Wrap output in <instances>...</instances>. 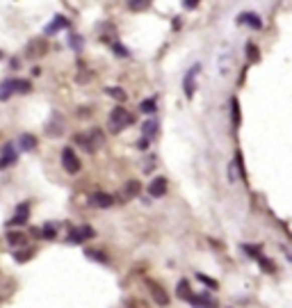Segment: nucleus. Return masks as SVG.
Masks as SVG:
<instances>
[{
  "label": "nucleus",
  "instance_id": "nucleus-4",
  "mask_svg": "<svg viewBox=\"0 0 292 308\" xmlns=\"http://www.w3.org/2000/svg\"><path fill=\"white\" fill-rule=\"evenodd\" d=\"M46 135H48V137H62V135H64V117H62L60 112H55V115L50 117V121L46 124Z\"/></svg>",
  "mask_w": 292,
  "mask_h": 308
},
{
  "label": "nucleus",
  "instance_id": "nucleus-31",
  "mask_svg": "<svg viewBox=\"0 0 292 308\" xmlns=\"http://www.w3.org/2000/svg\"><path fill=\"white\" fill-rule=\"evenodd\" d=\"M23 233H7V242H10V244H14V247H16V244H23Z\"/></svg>",
  "mask_w": 292,
  "mask_h": 308
},
{
  "label": "nucleus",
  "instance_id": "nucleus-9",
  "mask_svg": "<svg viewBox=\"0 0 292 308\" xmlns=\"http://www.w3.org/2000/svg\"><path fill=\"white\" fill-rule=\"evenodd\" d=\"M30 219V203H21L19 208H16V215L10 219V226H23L25 222Z\"/></svg>",
  "mask_w": 292,
  "mask_h": 308
},
{
  "label": "nucleus",
  "instance_id": "nucleus-33",
  "mask_svg": "<svg viewBox=\"0 0 292 308\" xmlns=\"http://www.w3.org/2000/svg\"><path fill=\"white\" fill-rule=\"evenodd\" d=\"M258 263H260V267L265 269V272H274V269H276V267H274V263H269V260L262 258V256H258Z\"/></svg>",
  "mask_w": 292,
  "mask_h": 308
},
{
  "label": "nucleus",
  "instance_id": "nucleus-39",
  "mask_svg": "<svg viewBox=\"0 0 292 308\" xmlns=\"http://www.w3.org/2000/svg\"><path fill=\"white\" fill-rule=\"evenodd\" d=\"M0 57H3V53H0Z\"/></svg>",
  "mask_w": 292,
  "mask_h": 308
},
{
  "label": "nucleus",
  "instance_id": "nucleus-14",
  "mask_svg": "<svg viewBox=\"0 0 292 308\" xmlns=\"http://www.w3.org/2000/svg\"><path fill=\"white\" fill-rule=\"evenodd\" d=\"M187 301L192 303V306H197V308H217L215 299L208 297V294H189Z\"/></svg>",
  "mask_w": 292,
  "mask_h": 308
},
{
  "label": "nucleus",
  "instance_id": "nucleus-38",
  "mask_svg": "<svg viewBox=\"0 0 292 308\" xmlns=\"http://www.w3.org/2000/svg\"><path fill=\"white\" fill-rule=\"evenodd\" d=\"M153 167H155V158H151V160H149V164H144V169H146V171H151Z\"/></svg>",
  "mask_w": 292,
  "mask_h": 308
},
{
  "label": "nucleus",
  "instance_id": "nucleus-16",
  "mask_svg": "<svg viewBox=\"0 0 292 308\" xmlns=\"http://www.w3.org/2000/svg\"><path fill=\"white\" fill-rule=\"evenodd\" d=\"M14 91H16V80L14 78H7L5 82L0 85V100H10Z\"/></svg>",
  "mask_w": 292,
  "mask_h": 308
},
{
  "label": "nucleus",
  "instance_id": "nucleus-10",
  "mask_svg": "<svg viewBox=\"0 0 292 308\" xmlns=\"http://www.w3.org/2000/svg\"><path fill=\"white\" fill-rule=\"evenodd\" d=\"M64 28H69V21H66L62 14H57L53 21H50L48 25H46L44 35H57V32H60V30H64Z\"/></svg>",
  "mask_w": 292,
  "mask_h": 308
},
{
  "label": "nucleus",
  "instance_id": "nucleus-29",
  "mask_svg": "<svg viewBox=\"0 0 292 308\" xmlns=\"http://www.w3.org/2000/svg\"><path fill=\"white\" fill-rule=\"evenodd\" d=\"M30 258H32L30 249H28V251H16V254H14V260H19V263H28Z\"/></svg>",
  "mask_w": 292,
  "mask_h": 308
},
{
  "label": "nucleus",
  "instance_id": "nucleus-35",
  "mask_svg": "<svg viewBox=\"0 0 292 308\" xmlns=\"http://www.w3.org/2000/svg\"><path fill=\"white\" fill-rule=\"evenodd\" d=\"M180 3H183L185 10H197V5L201 3V0H180Z\"/></svg>",
  "mask_w": 292,
  "mask_h": 308
},
{
  "label": "nucleus",
  "instance_id": "nucleus-21",
  "mask_svg": "<svg viewBox=\"0 0 292 308\" xmlns=\"http://www.w3.org/2000/svg\"><path fill=\"white\" fill-rule=\"evenodd\" d=\"M105 94L112 96L114 100H126V96H128L124 89H121V87H108V89H105Z\"/></svg>",
  "mask_w": 292,
  "mask_h": 308
},
{
  "label": "nucleus",
  "instance_id": "nucleus-23",
  "mask_svg": "<svg viewBox=\"0 0 292 308\" xmlns=\"http://www.w3.org/2000/svg\"><path fill=\"white\" fill-rule=\"evenodd\" d=\"M231 108H233V126H240V103H238V98L231 100Z\"/></svg>",
  "mask_w": 292,
  "mask_h": 308
},
{
  "label": "nucleus",
  "instance_id": "nucleus-36",
  "mask_svg": "<svg viewBox=\"0 0 292 308\" xmlns=\"http://www.w3.org/2000/svg\"><path fill=\"white\" fill-rule=\"evenodd\" d=\"M199 281H203V283H206V285H210V288H215V285H217V283H215V281H213V278L203 276V274H199Z\"/></svg>",
  "mask_w": 292,
  "mask_h": 308
},
{
  "label": "nucleus",
  "instance_id": "nucleus-15",
  "mask_svg": "<svg viewBox=\"0 0 292 308\" xmlns=\"http://www.w3.org/2000/svg\"><path fill=\"white\" fill-rule=\"evenodd\" d=\"M164 192H167V178L164 176H158V178H153L151 180V185H149V194L151 196H164Z\"/></svg>",
  "mask_w": 292,
  "mask_h": 308
},
{
  "label": "nucleus",
  "instance_id": "nucleus-32",
  "mask_svg": "<svg viewBox=\"0 0 292 308\" xmlns=\"http://www.w3.org/2000/svg\"><path fill=\"white\" fill-rule=\"evenodd\" d=\"M247 53H249V62H258L260 55H258V48L253 44H247Z\"/></svg>",
  "mask_w": 292,
  "mask_h": 308
},
{
  "label": "nucleus",
  "instance_id": "nucleus-2",
  "mask_svg": "<svg viewBox=\"0 0 292 308\" xmlns=\"http://www.w3.org/2000/svg\"><path fill=\"white\" fill-rule=\"evenodd\" d=\"M128 124H133V115H128L126 108H114L110 112V126H112V133H121Z\"/></svg>",
  "mask_w": 292,
  "mask_h": 308
},
{
  "label": "nucleus",
  "instance_id": "nucleus-6",
  "mask_svg": "<svg viewBox=\"0 0 292 308\" xmlns=\"http://www.w3.org/2000/svg\"><path fill=\"white\" fill-rule=\"evenodd\" d=\"M94 235H96V231L91 229V226H78V229H71L69 242H71V244H82L84 240L94 238Z\"/></svg>",
  "mask_w": 292,
  "mask_h": 308
},
{
  "label": "nucleus",
  "instance_id": "nucleus-30",
  "mask_svg": "<svg viewBox=\"0 0 292 308\" xmlns=\"http://www.w3.org/2000/svg\"><path fill=\"white\" fill-rule=\"evenodd\" d=\"M89 260H99V263H108V258L103 256V251H84Z\"/></svg>",
  "mask_w": 292,
  "mask_h": 308
},
{
  "label": "nucleus",
  "instance_id": "nucleus-28",
  "mask_svg": "<svg viewBox=\"0 0 292 308\" xmlns=\"http://www.w3.org/2000/svg\"><path fill=\"white\" fill-rule=\"evenodd\" d=\"M112 48H114V55H117V57H128V55H130V50L126 48V46L117 44V41L112 44Z\"/></svg>",
  "mask_w": 292,
  "mask_h": 308
},
{
  "label": "nucleus",
  "instance_id": "nucleus-22",
  "mask_svg": "<svg viewBox=\"0 0 292 308\" xmlns=\"http://www.w3.org/2000/svg\"><path fill=\"white\" fill-rule=\"evenodd\" d=\"M139 110H142L144 115H153L155 110V98H146V100H142V103H139Z\"/></svg>",
  "mask_w": 292,
  "mask_h": 308
},
{
  "label": "nucleus",
  "instance_id": "nucleus-26",
  "mask_svg": "<svg viewBox=\"0 0 292 308\" xmlns=\"http://www.w3.org/2000/svg\"><path fill=\"white\" fill-rule=\"evenodd\" d=\"M69 44H71V48H73L75 53H80V50H82V37L71 35V37H69Z\"/></svg>",
  "mask_w": 292,
  "mask_h": 308
},
{
  "label": "nucleus",
  "instance_id": "nucleus-12",
  "mask_svg": "<svg viewBox=\"0 0 292 308\" xmlns=\"http://www.w3.org/2000/svg\"><path fill=\"white\" fill-rule=\"evenodd\" d=\"M146 285L151 288V297L155 299V303H158V306H167V303H169V297L164 294V290L160 288V285L155 283V281H151V278L146 281Z\"/></svg>",
  "mask_w": 292,
  "mask_h": 308
},
{
  "label": "nucleus",
  "instance_id": "nucleus-25",
  "mask_svg": "<svg viewBox=\"0 0 292 308\" xmlns=\"http://www.w3.org/2000/svg\"><path fill=\"white\" fill-rule=\"evenodd\" d=\"M30 89H32L30 80H16V91H19V94H28Z\"/></svg>",
  "mask_w": 292,
  "mask_h": 308
},
{
  "label": "nucleus",
  "instance_id": "nucleus-34",
  "mask_svg": "<svg viewBox=\"0 0 292 308\" xmlns=\"http://www.w3.org/2000/svg\"><path fill=\"white\" fill-rule=\"evenodd\" d=\"M244 251H249V256H253V258L260 256V247H249V244H244Z\"/></svg>",
  "mask_w": 292,
  "mask_h": 308
},
{
  "label": "nucleus",
  "instance_id": "nucleus-27",
  "mask_svg": "<svg viewBox=\"0 0 292 308\" xmlns=\"http://www.w3.org/2000/svg\"><path fill=\"white\" fill-rule=\"evenodd\" d=\"M189 294H192V292H189V283H187V281H180V283H178V297L180 299H189Z\"/></svg>",
  "mask_w": 292,
  "mask_h": 308
},
{
  "label": "nucleus",
  "instance_id": "nucleus-18",
  "mask_svg": "<svg viewBox=\"0 0 292 308\" xmlns=\"http://www.w3.org/2000/svg\"><path fill=\"white\" fill-rule=\"evenodd\" d=\"M142 133H144V137H146V139H153L155 135H158V121H155V119L146 121V124L142 126Z\"/></svg>",
  "mask_w": 292,
  "mask_h": 308
},
{
  "label": "nucleus",
  "instance_id": "nucleus-19",
  "mask_svg": "<svg viewBox=\"0 0 292 308\" xmlns=\"http://www.w3.org/2000/svg\"><path fill=\"white\" fill-rule=\"evenodd\" d=\"M126 5H128V10H133V12H144L151 5V0H126Z\"/></svg>",
  "mask_w": 292,
  "mask_h": 308
},
{
  "label": "nucleus",
  "instance_id": "nucleus-20",
  "mask_svg": "<svg viewBox=\"0 0 292 308\" xmlns=\"http://www.w3.org/2000/svg\"><path fill=\"white\" fill-rule=\"evenodd\" d=\"M55 235H57V224H55V222H48V224L44 226V229H41V238L53 240Z\"/></svg>",
  "mask_w": 292,
  "mask_h": 308
},
{
  "label": "nucleus",
  "instance_id": "nucleus-11",
  "mask_svg": "<svg viewBox=\"0 0 292 308\" xmlns=\"http://www.w3.org/2000/svg\"><path fill=\"white\" fill-rule=\"evenodd\" d=\"M238 23L240 25H249L251 30H260L262 28V21L258 19V14H253V12H244V14L238 16Z\"/></svg>",
  "mask_w": 292,
  "mask_h": 308
},
{
  "label": "nucleus",
  "instance_id": "nucleus-24",
  "mask_svg": "<svg viewBox=\"0 0 292 308\" xmlns=\"http://www.w3.org/2000/svg\"><path fill=\"white\" fill-rule=\"evenodd\" d=\"M126 194H128V196H137L139 194V180H128V185H126Z\"/></svg>",
  "mask_w": 292,
  "mask_h": 308
},
{
  "label": "nucleus",
  "instance_id": "nucleus-37",
  "mask_svg": "<svg viewBox=\"0 0 292 308\" xmlns=\"http://www.w3.org/2000/svg\"><path fill=\"white\" fill-rule=\"evenodd\" d=\"M149 142H151V139H146V137H142V139H139V142H137V149H149Z\"/></svg>",
  "mask_w": 292,
  "mask_h": 308
},
{
  "label": "nucleus",
  "instance_id": "nucleus-13",
  "mask_svg": "<svg viewBox=\"0 0 292 308\" xmlns=\"http://www.w3.org/2000/svg\"><path fill=\"white\" fill-rule=\"evenodd\" d=\"M89 203L94 206V208H110V206L114 203V199L110 196V194H105V192H94L89 196Z\"/></svg>",
  "mask_w": 292,
  "mask_h": 308
},
{
  "label": "nucleus",
  "instance_id": "nucleus-3",
  "mask_svg": "<svg viewBox=\"0 0 292 308\" xmlns=\"http://www.w3.org/2000/svg\"><path fill=\"white\" fill-rule=\"evenodd\" d=\"M62 167H64L69 174H78L80 171V158L75 155V151L71 149V146H66V149L62 151Z\"/></svg>",
  "mask_w": 292,
  "mask_h": 308
},
{
  "label": "nucleus",
  "instance_id": "nucleus-17",
  "mask_svg": "<svg viewBox=\"0 0 292 308\" xmlns=\"http://www.w3.org/2000/svg\"><path fill=\"white\" fill-rule=\"evenodd\" d=\"M35 146H37V137H35V135L23 133L19 137V149L21 151H35Z\"/></svg>",
  "mask_w": 292,
  "mask_h": 308
},
{
  "label": "nucleus",
  "instance_id": "nucleus-1",
  "mask_svg": "<svg viewBox=\"0 0 292 308\" xmlns=\"http://www.w3.org/2000/svg\"><path fill=\"white\" fill-rule=\"evenodd\" d=\"M75 142H78V144L82 146L84 151H89V153H94V151L99 149V146L105 142V137H103V133H101L99 128H91L89 133H80V135H75Z\"/></svg>",
  "mask_w": 292,
  "mask_h": 308
},
{
  "label": "nucleus",
  "instance_id": "nucleus-8",
  "mask_svg": "<svg viewBox=\"0 0 292 308\" xmlns=\"http://www.w3.org/2000/svg\"><path fill=\"white\" fill-rule=\"evenodd\" d=\"M19 160V153L14 151V144H5L3 146V155H0V169H7V167H12V164Z\"/></svg>",
  "mask_w": 292,
  "mask_h": 308
},
{
  "label": "nucleus",
  "instance_id": "nucleus-5",
  "mask_svg": "<svg viewBox=\"0 0 292 308\" xmlns=\"http://www.w3.org/2000/svg\"><path fill=\"white\" fill-rule=\"evenodd\" d=\"M199 71H201V64H194L183 78V89H185V96H187V98L194 96V89H197V82H194V80H197Z\"/></svg>",
  "mask_w": 292,
  "mask_h": 308
},
{
  "label": "nucleus",
  "instance_id": "nucleus-7",
  "mask_svg": "<svg viewBox=\"0 0 292 308\" xmlns=\"http://www.w3.org/2000/svg\"><path fill=\"white\" fill-rule=\"evenodd\" d=\"M25 53H28V57H41V55L48 53V44H46L44 37L32 39L30 44H28V48H25Z\"/></svg>",
  "mask_w": 292,
  "mask_h": 308
}]
</instances>
